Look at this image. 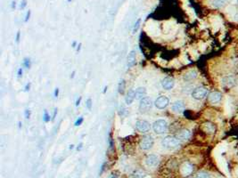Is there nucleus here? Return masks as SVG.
<instances>
[{
    "instance_id": "obj_16",
    "label": "nucleus",
    "mask_w": 238,
    "mask_h": 178,
    "mask_svg": "<svg viewBox=\"0 0 238 178\" xmlns=\"http://www.w3.org/2000/svg\"><path fill=\"white\" fill-rule=\"evenodd\" d=\"M127 60H128V66H129V68L133 67V66L136 64V51H134V50L130 51V53H129V55H128Z\"/></svg>"
},
{
    "instance_id": "obj_37",
    "label": "nucleus",
    "mask_w": 238,
    "mask_h": 178,
    "mask_svg": "<svg viewBox=\"0 0 238 178\" xmlns=\"http://www.w3.org/2000/svg\"><path fill=\"white\" fill-rule=\"evenodd\" d=\"M57 108H54V114H53V118H52V120H54V119H55V117H56V114H57Z\"/></svg>"
},
{
    "instance_id": "obj_22",
    "label": "nucleus",
    "mask_w": 238,
    "mask_h": 178,
    "mask_svg": "<svg viewBox=\"0 0 238 178\" xmlns=\"http://www.w3.org/2000/svg\"><path fill=\"white\" fill-rule=\"evenodd\" d=\"M23 67L26 68V69H30L31 66V59L30 58H25L23 60V63H22Z\"/></svg>"
},
{
    "instance_id": "obj_19",
    "label": "nucleus",
    "mask_w": 238,
    "mask_h": 178,
    "mask_svg": "<svg viewBox=\"0 0 238 178\" xmlns=\"http://www.w3.org/2000/svg\"><path fill=\"white\" fill-rule=\"evenodd\" d=\"M204 129L205 130V132L207 133H213L215 131V126L214 125L210 123V122H207L204 124Z\"/></svg>"
},
{
    "instance_id": "obj_21",
    "label": "nucleus",
    "mask_w": 238,
    "mask_h": 178,
    "mask_svg": "<svg viewBox=\"0 0 238 178\" xmlns=\"http://www.w3.org/2000/svg\"><path fill=\"white\" fill-rule=\"evenodd\" d=\"M125 87H126V82H125V80L124 79H121L120 81H119V85H118V92H119V94H123L124 93V91H125Z\"/></svg>"
},
{
    "instance_id": "obj_41",
    "label": "nucleus",
    "mask_w": 238,
    "mask_h": 178,
    "mask_svg": "<svg viewBox=\"0 0 238 178\" xmlns=\"http://www.w3.org/2000/svg\"><path fill=\"white\" fill-rule=\"evenodd\" d=\"M80 48H81V44L80 43V44L78 45V46H77V52H78V53L80 51Z\"/></svg>"
},
{
    "instance_id": "obj_5",
    "label": "nucleus",
    "mask_w": 238,
    "mask_h": 178,
    "mask_svg": "<svg viewBox=\"0 0 238 178\" xmlns=\"http://www.w3.org/2000/svg\"><path fill=\"white\" fill-rule=\"evenodd\" d=\"M153 143L154 141L153 137L151 135H145V137H143V139L140 142V147L144 151H148L153 147Z\"/></svg>"
},
{
    "instance_id": "obj_33",
    "label": "nucleus",
    "mask_w": 238,
    "mask_h": 178,
    "mask_svg": "<svg viewBox=\"0 0 238 178\" xmlns=\"http://www.w3.org/2000/svg\"><path fill=\"white\" fill-rule=\"evenodd\" d=\"M22 74H23V70H22V68H20L17 71L18 78H21L22 77Z\"/></svg>"
},
{
    "instance_id": "obj_27",
    "label": "nucleus",
    "mask_w": 238,
    "mask_h": 178,
    "mask_svg": "<svg viewBox=\"0 0 238 178\" xmlns=\"http://www.w3.org/2000/svg\"><path fill=\"white\" fill-rule=\"evenodd\" d=\"M83 121H84V119H83V117H80L76 121H75V123H74V126H80V125L83 123Z\"/></svg>"
},
{
    "instance_id": "obj_9",
    "label": "nucleus",
    "mask_w": 238,
    "mask_h": 178,
    "mask_svg": "<svg viewBox=\"0 0 238 178\" xmlns=\"http://www.w3.org/2000/svg\"><path fill=\"white\" fill-rule=\"evenodd\" d=\"M194 170V167L191 163L189 162H185L182 164V166L180 167V173L183 176H188L192 174Z\"/></svg>"
},
{
    "instance_id": "obj_2",
    "label": "nucleus",
    "mask_w": 238,
    "mask_h": 178,
    "mask_svg": "<svg viewBox=\"0 0 238 178\" xmlns=\"http://www.w3.org/2000/svg\"><path fill=\"white\" fill-rule=\"evenodd\" d=\"M153 129L158 135L164 134L168 130V123L164 119H157L153 124Z\"/></svg>"
},
{
    "instance_id": "obj_14",
    "label": "nucleus",
    "mask_w": 238,
    "mask_h": 178,
    "mask_svg": "<svg viewBox=\"0 0 238 178\" xmlns=\"http://www.w3.org/2000/svg\"><path fill=\"white\" fill-rule=\"evenodd\" d=\"M190 137H191V132L188 129H183L177 135V138L179 141L180 140L181 141H186V140H188Z\"/></svg>"
},
{
    "instance_id": "obj_29",
    "label": "nucleus",
    "mask_w": 238,
    "mask_h": 178,
    "mask_svg": "<svg viewBox=\"0 0 238 178\" xmlns=\"http://www.w3.org/2000/svg\"><path fill=\"white\" fill-rule=\"evenodd\" d=\"M27 0H21V4H20V8L21 9V10H23L26 6H27Z\"/></svg>"
},
{
    "instance_id": "obj_35",
    "label": "nucleus",
    "mask_w": 238,
    "mask_h": 178,
    "mask_svg": "<svg viewBox=\"0 0 238 178\" xmlns=\"http://www.w3.org/2000/svg\"><path fill=\"white\" fill-rule=\"evenodd\" d=\"M15 7H16V1H15V0H13V1H12V4H11V8H12L13 10H15Z\"/></svg>"
},
{
    "instance_id": "obj_20",
    "label": "nucleus",
    "mask_w": 238,
    "mask_h": 178,
    "mask_svg": "<svg viewBox=\"0 0 238 178\" xmlns=\"http://www.w3.org/2000/svg\"><path fill=\"white\" fill-rule=\"evenodd\" d=\"M141 21H142L141 18H138V19L136 21V22L134 23V26H133V29H132V33H133V34H136V32H137L138 29L140 28Z\"/></svg>"
},
{
    "instance_id": "obj_15",
    "label": "nucleus",
    "mask_w": 238,
    "mask_h": 178,
    "mask_svg": "<svg viewBox=\"0 0 238 178\" xmlns=\"http://www.w3.org/2000/svg\"><path fill=\"white\" fill-rule=\"evenodd\" d=\"M161 86H162L163 88L166 89V90H170V89H172L174 87L175 82H174V80H173L172 78H165L162 79V81H161Z\"/></svg>"
},
{
    "instance_id": "obj_11",
    "label": "nucleus",
    "mask_w": 238,
    "mask_h": 178,
    "mask_svg": "<svg viewBox=\"0 0 238 178\" xmlns=\"http://www.w3.org/2000/svg\"><path fill=\"white\" fill-rule=\"evenodd\" d=\"M145 163L148 167H156L159 163V158L154 154H150L146 157Z\"/></svg>"
},
{
    "instance_id": "obj_42",
    "label": "nucleus",
    "mask_w": 238,
    "mask_h": 178,
    "mask_svg": "<svg viewBox=\"0 0 238 178\" xmlns=\"http://www.w3.org/2000/svg\"><path fill=\"white\" fill-rule=\"evenodd\" d=\"M77 46H77V42H76V41H73V42H72V47L75 48V47H77Z\"/></svg>"
},
{
    "instance_id": "obj_31",
    "label": "nucleus",
    "mask_w": 238,
    "mask_h": 178,
    "mask_svg": "<svg viewBox=\"0 0 238 178\" xmlns=\"http://www.w3.org/2000/svg\"><path fill=\"white\" fill-rule=\"evenodd\" d=\"M31 10H29L27 13H26V15H25V19H24V22H28L29 20H30V17H31Z\"/></svg>"
},
{
    "instance_id": "obj_6",
    "label": "nucleus",
    "mask_w": 238,
    "mask_h": 178,
    "mask_svg": "<svg viewBox=\"0 0 238 178\" xmlns=\"http://www.w3.org/2000/svg\"><path fill=\"white\" fill-rule=\"evenodd\" d=\"M169 103H170L169 98H168L167 96H164V95L159 96V97L155 100V102H154L155 107H156L157 109H160V110L165 109L166 107L169 105Z\"/></svg>"
},
{
    "instance_id": "obj_26",
    "label": "nucleus",
    "mask_w": 238,
    "mask_h": 178,
    "mask_svg": "<svg viewBox=\"0 0 238 178\" xmlns=\"http://www.w3.org/2000/svg\"><path fill=\"white\" fill-rule=\"evenodd\" d=\"M212 5L215 7H220L221 5H223V1L222 0H213Z\"/></svg>"
},
{
    "instance_id": "obj_46",
    "label": "nucleus",
    "mask_w": 238,
    "mask_h": 178,
    "mask_svg": "<svg viewBox=\"0 0 238 178\" xmlns=\"http://www.w3.org/2000/svg\"><path fill=\"white\" fill-rule=\"evenodd\" d=\"M110 178H117V176H114V175H112V176H111Z\"/></svg>"
},
{
    "instance_id": "obj_25",
    "label": "nucleus",
    "mask_w": 238,
    "mask_h": 178,
    "mask_svg": "<svg viewBox=\"0 0 238 178\" xmlns=\"http://www.w3.org/2000/svg\"><path fill=\"white\" fill-rule=\"evenodd\" d=\"M197 178H210V176L206 172H200L197 176Z\"/></svg>"
},
{
    "instance_id": "obj_39",
    "label": "nucleus",
    "mask_w": 238,
    "mask_h": 178,
    "mask_svg": "<svg viewBox=\"0 0 238 178\" xmlns=\"http://www.w3.org/2000/svg\"><path fill=\"white\" fill-rule=\"evenodd\" d=\"M20 37H21V31L18 30L17 34H16V42H17V43L20 42Z\"/></svg>"
},
{
    "instance_id": "obj_34",
    "label": "nucleus",
    "mask_w": 238,
    "mask_h": 178,
    "mask_svg": "<svg viewBox=\"0 0 238 178\" xmlns=\"http://www.w3.org/2000/svg\"><path fill=\"white\" fill-rule=\"evenodd\" d=\"M58 95H59V88L57 87V88L54 89V98H57V97H58Z\"/></svg>"
},
{
    "instance_id": "obj_47",
    "label": "nucleus",
    "mask_w": 238,
    "mask_h": 178,
    "mask_svg": "<svg viewBox=\"0 0 238 178\" xmlns=\"http://www.w3.org/2000/svg\"><path fill=\"white\" fill-rule=\"evenodd\" d=\"M21 122L20 121V122H19V128H21Z\"/></svg>"
},
{
    "instance_id": "obj_7",
    "label": "nucleus",
    "mask_w": 238,
    "mask_h": 178,
    "mask_svg": "<svg viewBox=\"0 0 238 178\" xmlns=\"http://www.w3.org/2000/svg\"><path fill=\"white\" fill-rule=\"evenodd\" d=\"M236 79L232 75L224 77L222 79V85L226 88H232L236 86Z\"/></svg>"
},
{
    "instance_id": "obj_10",
    "label": "nucleus",
    "mask_w": 238,
    "mask_h": 178,
    "mask_svg": "<svg viewBox=\"0 0 238 178\" xmlns=\"http://www.w3.org/2000/svg\"><path fill=\"white\" fill-rule=\"evenodd\" d=\"M136 129L141 133H146L150 129V124L146 120H137L136 123Z\"/></svg>"
},
{
    "instance_id": "obj_4",
    "label": "nucleus",
    "mask_w": 238,
    "mask_h": 178,
    "mask_svg": "<svg viewBox=\"0 0 238 178\" xmlns=\"http://www.w3.org/2000/svg\"><path fill=\"white\" fill-rule=\"evenodd\" d=\"M208 94V90L204 87H198L192 93V96L195 100H203Z\"/></svg>"
},
{
    "instance_id": "obj_3",
    "label": "nucleus",
    "mask_w": 238,
    "mask_h": 178,
    "mask_svg": "<svg viewBox=\"0 0 238 178\" xmlns=\"http://www.w3.org/2000/svg\"><path fill=\"white\" fill-rule=\"evenodd\" d=\"M153 107V102H152V99L149 98V97H144L140 100V103H139V110L142 111V112H146L148 110H150Z\"/></svg>"
},
{
    "instance_id": "obj_17",
    "label": "nucleus",
    "mask_w": 238,
    "mask_h": 178,
    "mask_svg": "<svg viewBox=\"0 0 238 178\" xmlns=\"http://www.w3.org/2000/svg\"><path fill=\"white\" fill-rule=\"evenodd\" d=\"M197 78V71H194V70H191V71H188L184 75V80L186 81H190V80H193L194 78Z\"/></svg>"
},
{
    "instance_id": "obj_30",
    "label": "nucleus",
    "mask_w": 238,
    "mask_h": 178,
    "mask_svg": "<svg viewBox=\"0 0 238 178\" xmlns=\"http://www.w3.org/2000/svg\"><path fill=\"white\" fill-rule=\"evenodd\" d=\"M24 116H25V119H29L31 118V110L29 109H26L25 111H24Z\"/></svg>"
},
{
    "instance_id": "obj_38",
    "label": "nucleus",
    "mask_w": 238,
    "mask_h": 178,
    "mask_svg": "<svg viewBox=\"0 0 238 178\" xmlns=\"http://www.w3.org/2000/svg\"><path fill=\"white\" fill-rule=\"evenodd\" d=\"M30 88H31V83H28V84L25 86V87H24V91H25V92H28V91H30Z\"/></svg>"
},
{
    "instance_id": "obj_45",
    "label": "nucleus",
    "mask_w": 238,
    "mask_h": 178,
    "mask_svg": "<svg viewBox=\"0 0 238 178\" xmlns=\"http://www.w3.org/2000/svg\"><path fill=\"white\" fill-rule=\"evenodd\" d=\"M74 148V145L73 144H71V145H70V149L71 150V149H73Z\"/></svg>"
},
{
    "instance_id": "obj_49",
    "label": "nucleus",
    "mask_w": 238,
    "mask_h": 178,
    "mask_svg": "<svg viewBox=\"0 0 238 178\" xmlns=\"http://www.w3.org/2000/svg\"><path fill=\"white\" fill-rule=\"evenodd\" d=\"M192 178H194V177H192ZM196 178H197V177H196Z\"/></svg>"
},
{
    "instance_id": "obj_28",
    "label": "nucleus",
    "mask_w": 238,
    "mask_h": 178,
    "mask_svg": "<svg viewBox=\"0 0 238 178\" xmlns=\"http://www.w3.org/2000/svg\"><path fill=\"white\" fill-rule=\"evenodd\" d=\"M92 105H93L92 100H91V98H88V99L86 100V107L90 110L92 109Z\"/></svg>"
},
{
    "instance_id": "obj_44",
    "label": "nucleus",
    "mask_w": 238,
    "mask_h": 178,
    "mask_svg": "<svg viewBox=\"0 0 238 178\" xmlns=\"http://www.w3.org/2000/svg\"><path fill=\"white\" fill-rule=\"evenodd\" d=\"M107 88H108V87H107V86H105V87H104V90H103V94H105V93H106V90H107Z\"/></svg>"
},
{
    "instance_id": "obj_24",
    "label": "nucleus",
    "mask_w": 238,
    "mask_h": 178,
    "mask_svg": "<svg viewBox=\"0 0 238 178\" xmlns=\"http://www.w3.org/2000/svg\"><path fill=\"white\" fill-rule=\"evenodd\" d=\"M145 174L142 171H136L133 175H132V178H144Z\"/></svg>"
},
{
    "instance_id": "obj_18",
    "label": "nucleus",
    "mask_w": 238,
    "mask_h": 178,
    "mask_svg": "<svg viewBox=\"0 0 238 178\" xmlns=\"http://www.w3.org/2000/svg\"><path fill=\"white\" fill-rule=\"evenodd\" d=\"M136 93V99L137 100H141L142 98L145 97L146 94V89L145 87H138L135 90Z\"/></svg>"
},
{
    "instance_id": "obj_23",
    "label": "nucleus",
    "mask_w": 238,
    "mask_h": 178,
    "mask_svg": "<svg viewBox=\"0 0 238 178\" xmlns=\"http://www.w3.org/2000/svg\"><path fill=\"white\" fill-rule=\"evenodd\" d=\"M50 115L48 114V112H47V110H44V114H43V120L45 121V122H49L50 121Z\"/></svg>"
},
{
    "instance_id": "obj_12",
    "label": "nucleus",
    "mask_w": 238,
    "mask_h": 178,
    "mask_svg": "<svg viewBox=\"0 0 238 178\" xmlns=\"http://www.w3.org/2000/svg\"><path fill=\"white\" fill-rule=\"evenodd\" d=\"M172 110L176 113H181L185 110V103L182 101H176L172 104Z\"/></svg>"
},
{
    "instance_id": "obj_13",
    "label": "nucleus",
    "mask_w": 238,
    "mask_h": 178,
    "mask_svg": "<svg viewBox=\"0 0 238 178\" xmlns=\"http://www.w3.org/2000/svg\"><path fill=\"white\" fill-rule=\"evenodd\" d=\"M136 99V93H135V90L134 89H130L128 91L127 94H126V97H125V103L127 105H130L134 100Z\"/></svg>"
},
{
    "instance_id": "obj_32",
    "label": "nucleus",
    "mask_w": 238,
    "mask_h": 178,
    "mask_svg": "<svg viewBox=\"0 0 238 178\" xmlns=\"http://www.w3.org/2000/svg\"><path fill=\"white\" fill-rule=\"evenodd\" d=\"M109 146H110V149H112L114 146V142H113V139L112 138V136H110V139H109Z\"/></svg>"
},
{
    "instance_id": "obj_36",
    "label": "nucleus",
    "mask_w": 238,
    "mask_h": 178,
    "mask_svg": "<svg viewBox=\"0 0 238 178\" xmlns=\"http://www.w3.org/2000/svg\"><path fill=\"white\" fill-rule=\"evenodd\" d=\"M81 99H82V97L81 96H80L78 99H77V101H76V103H75V105H76V107H78L80 104V102H81Z\"/></svg>"
},
{
    "instance_id": "obj_48",
    "label": "nucleus",
    "mask_w": 238,
    "mask_h": 178,
    "mask_svg": "<svg viewBox=\"0 0 238 178\" xmlns=\"http://www.w3.org/2000/svg\"><path fill=\"white\" fill-rule=\"evenodd\" d=\"M71 1H72V0H67V2H68V3H70Z\"/></svg>"
},
{
    "instance_id": "obj_1",
    "label": "nucleus",
    "mask_w": 238,
    "mask_h": 178,
    "mask_svg": "<svg viewBox=\"0 0 238 178\" xmlns=\"http://www.w3.org/2000/svg\"><path fill=\"white\" fill-rule=\"evenodd\" d=\"M161 145L167 150H176L180 146V142L177 137L174 136H166L162 139Z\"/></svg>"
},
{
    "instance_id": "obj_43",
    "label": "nucleus",
    "mask_w": 238,
    "mask_h": 178,
    "mask_svg": "<svg viewBox=\"0 0 238 178\" xmlns=\"http://www.w3.org/2000/svg\"><path fill=\"white\" fill-rule=\"evenodd\" d=\"M74 75H75V71L72 72V74H71V76H70V78H74Z\"/></svg>"
},
{
    "instance_id": "obj_40",
    "label": "nucleus",
    "mask_w": 238,
    "mask_h": 178,
    "mask_svg": "<svg viewBox=\"0 0 238 178\" xmlns=\"http://www.w3.org/2000/svg\"><path fill=\"white\" fill-rule=\"evenodd\" d=\"M82 145H83V144H82V142H80V143L78 145V147H77V150H78V151H80V150H81V148H82Z\"/></svg>"
},
{
    "instance_id": "obj_8",
    "label": "nucleus",
    "mask_w": 238,
    "mask_h": 178,
    "mask_svg": "<svg viewBox=\"0 0 238 178\" xmlns=\"http://www.w3.org/2000/svg\"><path fill=\"white\" fill-rule=\"evenodd\" d=\"M221 99H222V94H221V93L218 92V91H213V92L210 93L208 95V101L211 104L219 103L221 101Z\"/></svg>"
}]
</instances>
